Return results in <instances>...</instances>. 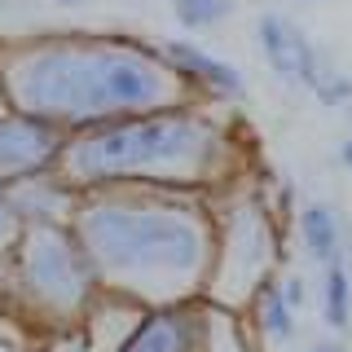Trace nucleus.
Masks as SVG:
<instances>
[{"label": "nucleus", "mask_w": 352, "mask_h": 352, "mask_svg": "<svg viewBox=\"0 0 352 352\" xmlns=\"http://www.w3.org/2000/svg\"><path fill=\"white\" fill-rule=\"evenodd\" d=\"M0 84L14 110L49 119L66 137L110 119L190 102V88L159 49L88 31L0 36Z\"/></svg>", "instance_id": "f257e3e1"}, {"label": "nucleus", "mask_w": 352, "mask_h": 352, "mask_svg": "<svg viewBox=\"0 0 352 352\" xmlns=\"http://www.w3.org/2000/svg\"><path fill=\"white\" fill-rule=\"evenodd\" d=\"M71 229L110 295L150 308L207 291L216 220L198 194L150 185L88 190L75 198Z\"/></svg>", "instance_id": "f03ea898"}, {"label": "nucleus", "mask_w": 352, "mask_h": 352, "mask_svg": "<svg viewBox=\"0 0 352 352\" xmlns=\"http://www.w3.org/2000/svg\"><path fill=\"white\" fill-rule=\"evenodd\" d=\"M229 168V137L207 110L176 102L146 115L110 119V124L71 132L62 146L58 172L80 194L115 185L203 194Z\"/></svg>", "instance_id": "7ed1b4c3"}, {"label": "nucleus", "mask_w": 352, "mask_h": 352, "mask_svg": "<svg viewBox=\"0 0 352 352\" xmlns=\"http://www.w3.org/2000/svg\"><path fill=\"white\" fill-rule=\"evenodd\" d=\"M102 278L71 225H27L5 264V308L44 335H71L88 322Z\"/></svg>", "instance_id": "20e7f679"}, {"label": "nucleus", "mask_w": 352, "mask_h": 352, "mask_svg": "<svg viewBox=\"0 0 352 352\" xmlns=\"http://www.w3.org/2000/svg\"><path fill=\"white\" fill-rule=\"evenodd\" d=\"M273 256V225L256 198H242L229 207L225 220H216V256L212 278L203 295H216L220 304H242L260 291V278L269 273Z\"/></svg>", "instance_id": "39448f33"}, {"label": "nucleus", "mask_w": 352, "mask_h": 352, "mask_svg": "<svg viewBox=\"0 0 352 352\" xmlns=\"http://www.w3.org/2000/svg\"><path fill=\"white\" fill-rule=\"evenodd\" d=\"M256 36H260V49H264V58H269V66L278 75L300 80L304 88H313L317 102H326V106L352 102V80H348V75H339V71H330L326 58L317 53V44L308 40L291 18L264 14L260 27H256Z\"/></svg>", "instance_id": "423d86ee"}, {"label": "nucleus", "mask_w": 352, "mask_h": 352, "mask_svg": "<svg viewBox=\"0 0 352 352\" xmlns=\"http://www.w3.org/2000/svg\"><path fill=\"white\" fill-rule=\"evenodd\" d=\"M115 352H212V313L198 300L150 304L115 339Z\"/></svg>", "instance_id": "0eeeda50"}, {"label": "nucleus", "mask_w": 352, "mask_h": 352, "mask_svg": "<svg viewBox=\"0 0 352 352\" xmlns=\"http://www.w3.org/2000/svg\"><path fill=\"white\" fill-rule=\"evenodd\" d=\"M66 132L27 110H0V185H18L31 176L58 172Z\"/></svg>", "instance_id": "6e6552de"}, {"label": "nucleus", "mask_w": 352, "mask_h": 352, "mask_svg": "<svg viewBox=\"0 0 352 352\" xmlns=\"http://www.w3.org/2000/svg\"><path fill=\"white\" fill-rule=\"evenodd\" d=\"M159 53H163V62L181 75V84L190 88V93H207V97H238L242 93L238 66H229L225 58L198 49L190 40H168V44H159Z\"/></svg>", "instance_id": "1a4fd4ad"}, {"label": "nucleus", "mask_w": 352, "mask_h": 352, "mask_svg": "<svg viewBox=\"0 0 352 352\" xmlns=\"http://www.w3.org/2000/svg\"><path fill=\"white\" fill-rule=\"evenodd\" d=\"M9 194H14L22 229L27 225H71L75 198H80V190L62 172H44V176H31V181H18V185H9Z\"/></svg>", "instance_id": "9d476101"}, {"label": "nucleus", "mask_w": 352, "mask_h": 352, "mask_svg": "<svg viewBox=\"0 0 352 352\" xmlns=\"http://www.w3.org/2000/svg\"><path fill=\"white\" fill-rule=\"evenodd\" d=\"M300 234H304V251L317 264L339 260V220L326 203H308L300 212Z\"/></svg>", "instance_id": "9b49d317"}, {"label": "nucleus", "mask_w": 352, "mask_h": 352, "mask_svg": "<svg viewBox=\"0 0 352 352\" xmlns=\"http://www.w3.org/2000/svg\"><path fill=\"white\" fill-rule=\"evenodd\" d=\"M322 317L330 330H344L352 322V282L344 260H330L326 264V278H322Z\"/></svg>", "instance_id": "f8f14e48"}, {"label": "nucleus", "mask_w": 352, "mask_h": 352, "mask_svg": "<svg viewBox=\"0 0 352 352\" xmlns=\"http://www.w3.org/2000/svg\"><path fill=\"white\" fill-rule=\"evenodd\" d=\"M256 322L269 339H291L295 335V308L282 300L278 286H264V291H256Z\"/></svg>", "instance_id": "ddd939ff"}, {"label": "nucleus", "mask_w": 352, "mask_h": 352, "mask_svg": "<svg viewBox=\"0 0 352 352\" xmlns=\"http://www.w3.org/2000/svg\"><path fill=\"white\" fill-rule=\"evenodd\" d=\"M172 14L181 27L207 31V27H216V22H225L234 14V0H172Z\"/></svg>", "instance_id": "4468645a"}, {"label": "nucleus", "mask_w": 352, "mask_h": 352, "mask_svg": "<svg viewBox=\"0 0 352 352\" xmlns=\"http://www.w3.org/2000/svg\"><path fill=\"white\" fill-rule=\"evenodd\" d=\"M18 234H22V220L14 207V194H9V185H0V308H5V264H9Z\"/></svg>", "instance_id": "2eb2a0df"}, {"label": "nucleus", "mask_w": 352, "mask_h": 352, "mask_svg": "<svg viewBox=\"0 0 352 352\" xmlns=\"http://www.w3.org/2000/svg\"><path fill=\"white\" fill-rule=\"evenodd\" d=\"M278 291H282V300L291 304L295 313L304 308V282H300V278H282V282H278Z\"/></svg>", "instance_id": "dca6fc26"}, {"label": "nucleus", "mask_w": 352, "mask_h": 352, "mask_svg": "<svg viewBox=\"0 0 352 352\" xmlns=\"http://www.w3.org/2000/svg\"><path fill=\"white\" fill-rule=\"evenodd\" d=\"M339 163H344V168L352 172V132L344 137V146H339Z\"/></svg>", "instance_id": "f3484780"}, {"label": "nucleus", "mask_w": 352, "mask_h": 352, "mask_svg": "<svg viewBox=\"0 0 352 352\" xmlns=\"http://www.w3.org/2000/svg\"><path fill=\"white\" fill-rule=\"evenodd\" d=\"M308 352H344V348H339V344H330V339H326V344H313Z\"/></svg>", "instance_id": "a211bd4d"}, {"label": "nucleus", "mask_w": 352, "mask_h": 352, "mask_svg": "<svg viewBox=\"0 0 352 352\" xmlns=\"http://www.w3.org/2000/svg\"><path fill=\"white\" fill-rule=\"evenodd\" d=\"M58 9H80V5H88V0H53Z\"/></svg>", "instance_id": "6ab92c4d"}, {"label": "nucleus", "mask_w": 352, "mask_h": 352, "mask_svg": "<svg viewBox=\"0 0 352 352\" xmlns=\"http://www.w3.org/2000/svg\"><path fill=\"white\" fill-rule=\"evenodd\" d=\"M5 106H9V102H5V84H0V110H5Z\"/></svg>", "instance_id": "aec40b11"}, {"label": "nucleus", "mask_w": 352, "mask_h": 352, "mask_svg": "<svg viewBox=\"0 0 352 352\" xmlns=\"http://www.w3.org/2000/svg\"><path fill=\"white\" fill-rule=\"evenodd\" d=\"M0 5H5V0H0Z\"/></svg>", "instance_id": "412c9836"}]
</instances>
